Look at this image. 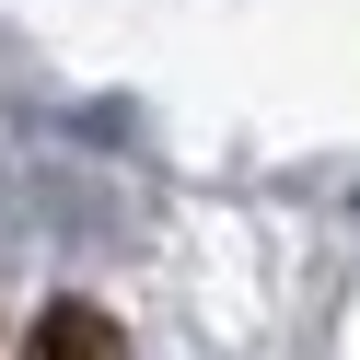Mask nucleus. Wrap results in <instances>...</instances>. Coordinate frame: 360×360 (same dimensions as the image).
<instances>
[{
	"instance_id": "obj_1",
	"label": "nucleus",
	"mask_w": 360,
	"mask_h": 360,
	"mask_svg": "<svg viewBox=\"0 0 360 360\" xmlns=\"http://www.w3.org/2000/svg\"><path fill=\"white\" fill-rule=\"evenodd\" d=\"M24 360H117V326H105L94 302H47L24 337Z\"/></svg>"
}]
</instances>
